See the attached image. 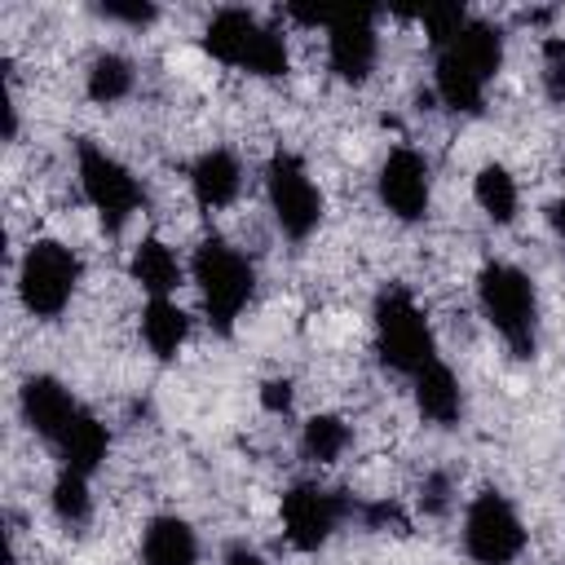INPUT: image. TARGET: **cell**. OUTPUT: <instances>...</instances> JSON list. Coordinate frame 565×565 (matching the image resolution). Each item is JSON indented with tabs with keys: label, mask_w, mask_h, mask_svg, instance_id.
<instances>
[{
	"label": "cell",
	"mask_w": 565,
	"mask_h": 565,
	"mask_svg": "<svg viewBox=\"0 0 565 565\" xmlns=\"http://www.w3.org/2000/svg\"><path fill=\"white\" fill-rule=\"evenodd\" d=\"M433 97L450 115H481L486 88L503 66V31L486 18H468L455 40L433 49Z\"/></svg>",
	"instance_id": "6da1fadb"
},
{
	"label": "cell",
	"mask_w": 565,
	"mask_h": 565,
	"mask_svg": "<svg viewBox=\"0 0 565 565\" xmlns=\"http://www.w3.org/2000/svg\"><path fill=\"white\" fill-rule=\"evenodd\" d=\"M477 309L490 322V331L512 349V358L539 353V287L534 278L512 260H490L477 274Z\"/></svg>",
	"instance_id": "7a4b0ae2"
},
{
	"label": "cell",
	"mask_w": 565,
	"mask_h": 565,
	"mask_svg": "<svg viewBox=\"0 0 565 565\" xmlns=\"http://www.w3.org/2000/svg\"><path fill=\"white\" fill-rule=\"evenodd\" d=\"M371 340L384 371L415 380L424 366L437 362V331L424 305L406 287H384L371 305Z\"/></svg>",
	"instance_id": "3957f363"
},
{
	"label": "cell",
	"mask_w": 565,
	"mask_h": 565,
	"mask_svg": "<svg viewBox=\"0 0 565 565\" xmlns=\"http://www.w3.org/2000/svg\"><path fill=\"white\" fill-rule=\"evenodd\" d=\"M190 282L199 291V305L207 313V327L216 335H230L234 322L243 318V309L252 305V291H256V269L252 260L225 243V238H203L194 252H190Z\"/></svg>",
	"instance_id": "277c9868"
},
{
	"label": "cell",
	"mask_w": 565,
	"mask_h": 565,
	"mask_svg": "<svg viewBox=\"0 0 565 565\" xmlns=\"http://www.w3.org/2000/svg\"><path fill=\"white\" fill-rule=\"evenodd\" d=\"M203 53L230 71H247L260 79H278L291 66L287 40L269 22H260L252 9H238V4L212 13V22L203 26Z\"/></svg>",
	"instance_id": "5b68a950"
},
{
	"label": "cell",
	"mask_w": 565,
	"mask_h": 565,
	"mask_svg": "<svg viewBox=\"0 0 565 565\" xmlns=\"http://www.w3.org/2000/svg\"><path fill=\"white\" fill-rule=\"evenodd\" d=\"M84 278V260L62 238H35L18 260V300L31 318L53 322L66 313Z\"/></svg>",
	"instance_id": "8992f818"
},
{
	"label": "cell",
	"mask_w": 565,
	"mask_h": 565,
	"mask_svg": "<svg viewBox=\"0 0 565 565\" xmlns=\"http://www.w3.org/2000/svg\"><path fill=\"white\" fill-rule=\"evenodd\" d=\"M75 177H79L84 203L97 212V221H102L106 234H119L141 212V203H146V190L132 177V168L124 159H115L97 141H79L75 146Z\"/></svg>",
	"instance_id": "52a82bcc"
},
{
	"label": "cell",
	"mask_w": 565,
	"mask_h": 565,
	"mask_svg": "<svg viewBox=\"0 0 565 565\" xmlns=\"http://www.w3.org/2000/svg\"><path fill=\"white\" fill-rule=\"evenodd\" d=\"M459 543H463V556H468L472 565H512V561L525 552L530 530H525L516 503H512L503 490L486 486V490H477V494L468 499V508H463Z\"/></svg>",
	"instance_id": "ba28073f"
},
{
	"label": "cell",
	"mask_w": 565,
	"mask_h": 565,
	"mask_svg": "<svg viewBox=\"0 0 565 565\" xmlns=\"http://www.w3.org/2000/svg\"><path fill=\"white\" fill-rule=\"evenodd\" d=\"M265 199L282 238L305 243L322 225V190L296 150H274L265 163Z\"/></svg>",
	"instance_id": "9c48e42d"
},
{
	"label": "cell",
	"mask_w": 565,
	"mask_h": 565,
	"mask_svg": "<svg viewBox=\"0 0 565 565\" xmlns=\"http://www.w3.org/2000/svg\"><path fill=\"white\" fill-rule=\"evenodd\" d=\"M353 499L331 490V486H318V481H296L282 490L278 499V516H282V534L296 552H318L335 539V530L353 516Z\"/></svg>",
	"instance_id": "30bf717a"
},
{
	"label": "cell",
	"mask_w": 565,
	"mask_h": 565,
	"mask_svg": "<svg viewBox=\"0 0 565 565\" xmlns=\"http://www.w3.org/2000/svg\"><path fill=\"white\" fill-rule=\"evenodd\" d=\"M375 194H380L388 216H397L406 225L424 221L428 207H433V168H428V159L411 146H393L384 154L380 172H375Z\"/></svg>",
	"instance_id": "8fae6325"
},
{
	"label": "cell",
	"mask_w": 565,
	"mask_h": 565,
	"mask_svg": "<svg viewBox=\"0 0 565 565\" xmlns=\"http://www.w3.org/2000/svg\"><path fill=\"white\" fill-rule=\"evenodd\" d=\"M380 62V26L375 13H335L327 26V66L340 84H366Z\"/></svg>",
	"instance_id": "7c38bea8"
},
{
	"label": "cell",
	"mask_w": 565,
	"mask_h": 565,
	"mask_svg": "<svg viewBox=\"0 0 565 565\" xmlns=\"http://www.w3.org/2000/svg\"><path fill=\"white\" fill-rule=\"evenodd\" d=\"M84 402H75V393L57 380V375H26L22 388H18V411H22V424L44 437L49 446L71 428V419L79 415Z\"/></svg>",
	"instance_id": "4fadbf2b"
},
{
	"label": "cell",
	"mask_w": 565,
	"mask_h": 565,
	"mask_svg": "<svg viewBox=\"0 0 565 565\" xmlns=\"http://www.w3.org/2000/svg\"><path fill=\"white\" fill-rule=\"evenodd\" d=\"M190 194L203 212H221L243 194V163L234 150L212 146L203 154H194L190 163Z\"/></svg>",
	"instance_id": "5bb4252c"
},
{
	"label": "cell",
	"mask_w": 565,
	"mask_h": 565,
	"mask_svg": "<svg viewBox=\"0 0 565 565\" xmlns=\"http://www.w3.org/2000/svg\"><path fill=\"white\" fill-rule=\"evenodd\" d=\"M411 397H415V411L419 419L437 424V428H450L459 424L463 415V388H459V375L437 358L433 366H424L415 380H411Z\"/></svg>",
	"instance_id": "9a60e30c"
},
{
	"label": "cell",
	"mask_w": 565,
	"mask_h": 565,
	"mask_svg": "<svg viewBox=\"0 0 565 565\" xmlns=\"http://www.w3.org/2000/svg\"><path fill=\"white\" fill-rule=\"evenodd\" d=\"M141 565H199V534L185 516L159 512L141 530Z\"/></svg>",
	"instance_id": "2e32d148"
},
{
	"label": "cell",
	"mask_w": 565,
	"mask_h": 565,
	"mask_svg": "<svg viewBox=\"0 0 565 565\" xmlns=\"http://www.w3.org/2000/svg\"><path fill=\"white\" fill-rule=\"evenodd\" d=\"M106 450H110V433H106V424H102L88 406H79V415L71 419V428L53 441L57 463H62V468H75V472H84V477H93V472L102 468Z\"/></svg>",
	"instance_id": "e0dca14e"
},
{
	"label": "cell",
	"mask_w": 565,
	"mask_h": 565,
	"mask_svg": "<svg viewBox=\"0 0 565 565\" xmlns=\"http://www.w3.org/2000/svg\"><path fill=\"white\" fill-rule=\"evenodd\" d=\"M128 278L146 291V300H159V296H172L181 287L185 265L177 260V252L163 238H141L128 256Z\"/></svg>",
	"instance_id": "ac0fdd59"
},
{
	"label": "cell",
	"mask_w": 565,
	"mask_h": 565,
	"mask_svg": "<svg viewBox=\"0 0 565 565\" xmlns=\"http://www.w3.org/2000/svg\"><path fill=\"white\" fill-rule=\"evenodd\" d=\"M141 340L159 362H172L190 340V313L172 296L146 300L141 305Z\"/></svg>",
	"instance_id": "d6986e66"
},
{
	"label": "cell",
	"mask_w": 565,
	"mask_h": 565,
	"mask_svg": "<svg viewBox=\"0 0 565 565\" xmlns=\"http://www.w3.org/2000/svg\"><path fill=\"white\" fill-rule=\"evenodd\" d=\"M472 199L481 207L486 221L494 225H512L516 221V207H521V190H516V177L503 168V163H481L477 177H472Z\"/></svg>",
	"instance_id": "ffe728a7"
},
{
	"label": "cell",
	"mask_w": 565,
	"mask_h": 565,
	"mask_svg": "<svg viewBox=\"0 0 565 565\" xmlns=\"http://www.w3.org/2000/svg\"><path fill=\"white\" fill-rule=\"evenodd\" d=\"M132 88H137V66H132L124 53H115V49L97 53V57L88 62V71H84V93H88V102H97V106H115V102H124Z\"/></svg>",
	"instance_id": "44dd1931"
},
{
	"label": "cell",
	"mask_w": 565,
	"mask_h": 565,
	"mask_svg": "<svg viewBox=\"0 0 565 565\" xmlns=\"http://www.w3.org/2000/svg\"><path fill=\"white\" fill-rule=\"evenodd\" d=\"M49 508H53V516H57L66 530L88 525V521H93V490H88V477L75 472V468H57L53 490H49Z\"/></svg>",
	"instance_id": "7402d4cb"
},
{
	"label": "cell",
	"mask_w": 565,
	"mask_h": 565,
	"mask_svg": "<svg viewBox=\"0 0 565 565\" xmlns=\"http://www.w3.org/2000/svg\"><path fill=\"white\" fill-rule=\"evenodd\" d=\"M349 441H353L349 424H344L340 415H331V411L309 415L305 428H300V450H305V459H313V463H335V459L349 450Z\"/></svg>",
	"instance_id": "603a6c76"
},
{
	"label": "cell",
	"mask_w": 565,
	"mask_h": 565,
	"mask_svg": "<svg viewBox=\"0 0 565 565\" xmlns=\"http://www.w3.org/2000/svg\"><path fill=\"white\" fill-rule=\"evenodd\" d=\"M539 79H543L547 102L565 106V35H547V40H543V53H539Z\"/></svg>",
	"instance_id": "cb8c5ba5"
},
{
	"label": "cell",
	"mask_w": 565,
	"mask_h": 565,
	"mask_svg": "<svg viewBox=\"0 0 565 565\" xmlns=\"http://www.w3.org/2000/svg\"><path fill=\"white\" fill-rule=\"evenodd\" d=\"M468 18H472V13H468L463 4H437V9H424V13H419V22H424L433 49H441L446 40H455V35L463 31Z\"/></svg>",
	"instance_id": "d4e9b609"
},
{
	"label": "cell",
	"mask_w": 565,
	"mask_h": 565,
	"mask_svg": "<svg viewBox=\"0 0 565 565\" xmlns=\"http://www.w3.org/2000/svg\"><path fill=\"white\" fill-rule=\"evenodd\" d=\"M97 18H106V22H124V26H150L154 18H159V9L154 4H146V0H106V4H97Z\"/></svg>",
	"instance_id": "484cf974"
},
{
	"label": "cell",
	"mask_w": 565,
	"mask_h": 565,
	"mask_svg": "<svg viewBox=\"0 0 565 565\" xmlns=\"http://www.w3.org/2000/svg\"><path fill=\"white\" fill-rule=\"evenodd\" d=\"M353 516L366 525V530H375V534H384V530H406V512L397 508V503H388V499H375V503H358L353 508Z\"/></svg>",
	"instance_id": "4316f807"
},
{
	"label": "cell",
	"mask_w": 565,
	"mask_h": 565,
	"mask_svg": "<svg viewBox=\"0 0 565 565\" xmlns=\"http://www.w3.org/2000/svg\"><path fill=\"white\" fill-rule=\"evenodd\" d=\"M450 503H455L450 477H446V472H428L424 486H419V508H424V516H446Z\"/></svg>",
	"instance_id": "83f0119b"
},
{
	"label": "cell",
	"mask_w": 565,
	"mask_h": 565,
	"mask_svg": "<svg viewBox=\"0 0 565 565\" xmlns=\"http://www.w3.org/2000/svg\"><path fill=\"white\" fill-rule=\"evenodd\" d=\"M291 380H265L260 384V406L269 411V415H282V411H291Z\"/></svg>",
	"instance_id": "f1b7e54d"
},
{
	"label": "cell",
	"mask_w": 565,
	"mask_h": 565,
	"mask_svg": "<svg viewBox=\"0 0 565 565\" xmlns=\"http://www.w3.org/2000/svg\"><path fill=\"white\" fill-rule=\"evenodd\" d=\"M221 565H269V561H265L256 547H247V543H230Z\"/></svg>",
	"instance_id": "f546056e"
},
{
	"label": "cell",
	"mask_w": 565,
	"mask_h": 565,
	"mask_svg": "<svg viewBox=\"0 0 565 565\" xmlns=\"http://www.w3.org/2000/svg\"><path fill=\"white\" fill-rule=\"evenodd\" d=\"M543 216H547L552 234H556V238H565V199H552V203L543 207Z\"/></svg>",
	"instance_id": "4dcf8cb0"
}]
</instances>
